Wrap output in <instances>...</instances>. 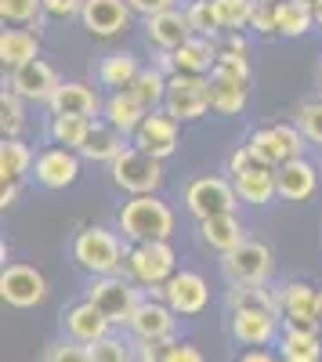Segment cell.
Listing matches in <instances>:
<instances>
[{
	"label": "cell",
	"mask_w": 322,
	"mask_h": 362,
	"mask_svg": "<svg viewBox=\"0 0 322 362\" xmlns=\"http://www.w3.org/2000/svg\"><path fill=\"white\" fill-rule=\"evenodd\" d=\"M174 312L167 300L160 305V300H141V305L134 308V315H131V334L138 337V341H170L174 337Z\"/></svg>",
	"instance_id": "obj_21"
},
{
	"label": "cell",
	"mask_w": 322,
	"mask_h": 362,
	"mask_svg": "<svg viewBox=\"0 0 322 362\" xmlns=\"http://www.w3.org/2000/svg\"><path fill=\"white\" fill-rule=\"evenodd\" d=\"M44 11V0H0V18L11 25H29Z\"/></svg>",
	"instance_id": "obj_40"
},
{
	"label": "cell",
	"mask_w": 322,
	"mask_h": 362,
	"mask_svg": "<svg viewBox=\"0 0 322 362\" xmlns=\"http://www.w3.org/2000/svg\"><path fill=\"white\" fill-rule=\"evenodd\" d=\"M91 358L95 362H131V348L116 337H102L91 344Z\"/></svg>",
	"instance_id": "obj_43"
},
{
	"label": "cell",
	"mask_w": 322,
	"mask_h": 362,
	"mask_svg": "<svg viewBox=\"0 0 322 362\" xmlns=\"http://www.w3.org/2000/svg\"><path fill=\"white\" fill-rule=\"evenodd\" d=\"M174 247H170V239H156V243H131V250H127V261H124V272L134 279V283H141V286H163L174 272Z\"/></svg>",
	"instance_id": "obj_5"
},
{
	"label": "cell",
	"mask_w": 322,
	"mask_h": 362,
	"mask_svg": "<svg viewBox=\"0 0 322 362\" xmlns=\"http://www.w3.org/2000/svg\"><path fill=\"white\" fill-rule=\"evenodd\" d=\"M91 127H95V119H91V116H51V124H47V138H51L54 145H62V148H76V153H80V145L87 141Z\"/></svg>",
	"instance_id": "obj_32"
},
{
	"label": "cell",
	"mask_w": 322,
	"mask_h": 362,
	"mask_svg": "<svg viewBox=\"0 0 322 362\" xmlns=\"http://www.w3.org/2000/svg\"><path fill=\"white\" fill-rule=\"evenodd\" d=\"M279 308L272 305H257V300H246V305H232V319L228 329L232 337L246 348H261V344H272L275 329H279Z\"/></svg>",
	"instance_id": "obj_10"
},
{
	"label": "cell",
	"mask_w": 322,
	"mask_h": 362,
	"mask_svg": "<svg viewBox=\"0 0 322 362\" xmlns=\"http://www.w3.org/2000/svg\"><path fill=\"white\" fill-rule=\"evenodd\" d=\"M47 362H95V358H91V344H80V341L69 337V341L51 344Z\"/></svg>",
	"instance_id": "obj_42"
},
{
	"label": "cell",
	"mask_w": 322,
	"mask_h": 362,
	"mask_svg": "<svg viewBox=\"0 0 322 362\" xmlns=\"http://www.w3.org/2000/svg\"><path fill=\"white\" fill-rule=\"evenodd\" d=\"M210 109L217 116H239L246 109V83L210 73Z\"/></svg>",
	"instance_id": "obj_30"
},
{
	"label": "cell",
	"mask_w": 322,
	"mask_h": 362,
	"mask_svg": "<svg viewBox=\"0 0 322 362\" xmlns=\"http://www.w3.org/2000/svg\"><path fill=\"white\" fill-rule=\"evenodd\" d=\"M163 109L178 119V124H189V119L207 116V112H210V76L170 73Z\"/></svg>",
	"instance_id": "obj_7"
},
{
	"label": "cell",
	"mask_w": 322,
	"mask_h": 362,
	"mask_svg": "<svg viewBox=\"0 0 322 362\" xmlns=\"http://www.w3.org/2000/svg\"><path fill=\"white\" fill-rule=\"evenodd\" d=\"M102 98L91 83H80V80H62L58 90L47 98V109L51 116H95L102 112Z\"/></svg>",
	"instance_id": "obj_19"
},
{
	"label": "cell",
	"mask_w": 322,
	"mask_h": 362,
	"mask_svg": "<svg viewBox=\"0 0 322 362\" xmlns=\"http://www.w3.org/2000/svg\"><path fill=\"white\" fill-rule=\"evenodd\" d=\"M18 199V181H4V192H0V203L4 206H15Z\"/></svg>",
	"instance_id": "obj_51"
},
{
	"label": "cell",
	"mask_w": 322,
	"mask_h": 362,
	"mask_svg": "<svg viewBox=\"0 0 322 362\" xmlns=\"http://www.w3.org/2000/svg\"><path fill=\"white\" fill-rule=\"evenodd\" d=\"M33 163H37V156H33V148H29L22 138H4V145H0V177L18 181Z\"/></svg>",
	"instance_id": "obj_34"
},
{
	"label": "cell",
	"mask_w": 322,
	"mask_h": 362,
	"mask_svg": "<svg viewBox=\"0 0 322 362\" xmlns=\"http://www.w3.org/2000/svg\"><path fill=\"white\" fill-rule=\"evenodd\" d=\"M167 73L163 69H141L138 76H134V83L131 87H124V90H131V95L145 105V109H160L163 105V98H167Z\"/></svg>",
	"instance_id": "obj_35"
},
{
	"label": "cell",
	"mask_w": 322,
	"mask_h": 362,
	"mask_svg": "<svg viewBox=\"0 0 322 362\" xmlns=\"http://www.w3.org/2000/svg\"><path fill=\"white\" fill-rule=\"evenodd\" d=\"M214 73H217V76H232V80L250 83V62H246V54H243V51H228V47H221V51H217V62H214Z\"/></svg>",
	"instance_id": "obj_41"
},
{
	"label": "cell",
	"mask_w": 322,
	"mask_h": 362,
	"mask_svg": "<svg viewBox=\"0 0 322 362\" xmlns=\"http://www.w3.org/2000/svg\"><path fill=\"white\" fill-rule=\"evenodd\" d=\"M181 11H185V18H189V25H192V33H199V37H217V33H221L210 0H189Z\"/></svg>",
	"instance_id": "obj_37"
},
{
	"label": "cell",
	"mask_w": 322,
	"mask_h": 362,
	"mask_svg": "<svg viewBox=\"0 0 322 362\" xmlns=\"http://www.w3.org/2000/svg\"><path fill=\"white\" fill-rule=\"evenodd\" d=\"M145 37H149L153 47H160L163 54H170V51H178V47L192 37V25H189L185 11L167 8V11H160V15L145 18Z\"/></svg>",
	"instance_id": "obj_20"
},
{
	"label": "cell",
	"mask_w": 322,
	"mask_h": 362,
	"mask_svg": "<svg viewBox=\"0 0 322 362\" xmlns=\"http://www.w3.org/2000/svg\"><path fill=\"white\" fill-rule=\"evenodd\" d=\"M318 87H322V66H318Z\"/></svg>",
	"instance_id": "obj_56"
},
{
	"label": "cell",
	"mask_w": 322,
	"mask_h": 362,
	"mask_svg": "<svg viewBox=\"0 0 322 362\" xmlns=\"http://www.w3.org/2000/svg\"><path fill=\"white\" fill-rule=\"evenodd\" d=\"M185 206L196 221H203V218H214V214H236L239 196H236L232 177L203 174V177H192L185 185Z\"/></svg>",
	"instance_id": "obj_4"
},
{
	"label": "cell",
	"mask_w": 322,
	"mask_h": 362,
	"mask_svg": "<svg viewBox=\"0 0 322 362\" xmlns=\"http://www.w3.org/2000/svg\"><path fill=\"white\" fill-rule=\"evenodd\" d=\"M250 163H257V156L250 153V145H239L236 153L228 156V174H239V170H246Z\"/></svg>",
	"instance_id": "obj_48"
},
{
	"label": "cell",
	"mask_w": 322,
	"mask_h": 362,
	"mask_svg": "<svg viewBox=\"0 0 322 362\" xmlns=\"http://www.w3.org/2000/svg\"><path fill=\"white\" fill-rule=\"evenodd\" d=\"M214 18L221 33H236L239 25H250V11H254V0H210Z\"/></svg>",
	"instance_id": "obj_36"
},
{
	"label": "cell",
	"mask_w": 322,
	"mask_h": 362,
	"mask_svg": "<svg viewBox=\"0 0 322 362\" xmlns=\"http://www.w3.org/2000/svg\"><path fill=\"white\" fill-rule=\"evenodd\" d=\"M40 51V33H33V29H4L0 33V62H4L8 69H18L25 62H33Z\"/></svg>",
	"instance_id": "obj_28"
},
{
	"label": "cell",
	"mask_w": 322,
	"mask_h": 362,
	"mask_svg": "<svg viewBox=\"0 0 322 362\" xmlns=\"http://www.w3.org/2000/svg\"><path fill=\"white\" fill-rule=\"evenodd\" d=\"M318 322H322V286H318Z\"/></svg>",
	"instance_id": "obj_54"
},
{
	"label": "cell",
	"mask_w": 322,
	"mask_h": 362,
	"mask_svg": "<svg viewBox=\"0 0 322 362\" xmlns=\"http://www.w3.org/2000/svg\"><path fill=\"white\" fill-rule=\"evenodd\" d=\"M279 351L286 362H318L322 355V344L315 337V329H282V337H279Z\"/></svg>",
	"instance_id": "obj_33"
},
{
	"label": "cell",
	"mask_w": 322,
	"mask_h": 362,
	"mask_svg": "<svg viewBox=\"0 0 322 362\" xmlns=\"http://www.w3.org/2000/svg\"><path fill=\"white\" fill-rule=\"evenodd\" d=\"M163 290V300L178 312V315H196L207 308V300H210V286L207 279L199 276V272H174V276L160 286Z\"/></svg>",
	"instance_id": "obj_14"
},
{
	"label": "cell",
	"mask_w": 322,
	"mask_h": 362,
	"mask_svg": "<svg viewBox=\"0 0 322 362\" xmlns=\"http://www.w3.org/2000/svg\"><path fill=\"white\" fill-rule=\"evenodd\" d=\"M315 25H318V29H322V4H318V8H315Z\"/></svg>",
	"instance_id": "obj_53"
},
{
	"label": "cell",
	"mask_w": 322,
	"mask_h": 362,
	"mask_svg": "<svg viewBox=\"0 0 322 362\" xmlns=\"http://www.w3.org/2000/svg\"><path fill=\"white\" fill-rule=\"evenodd\" d=\"M0 297L11 308H33L47 297V279L33 264H8L0 272Z\"/></svg>",
	"instance_id": "obj_11"
},
{
	"label": "cell",
	"mask_w": 322,
	"mask_h": 362,
	"mask_svg": "<svg viewBox=\"0 0 322 362\" xmlns=\"http://www.w3.org/2000/svg\"><path fill=\"white\" fill-rule=\"evenodd\" d=\"M167 362H203V355H199L192 344H170Z\"/></svg>",
	"instance_id": "obj_49"
},
{
	"label": "cell",
	"mask_w": 322,
	"mask_h": 362,
	"mask_svg": "<svg viewBox=\"0 0 322 362\" xmlns=\"http://www.w3.org/2000/svg\"><path fill=\"white\" fill-rule=\"evenodd\" d=\"M272 250L265 243H254V239H243L236 250L221 254V272L232 286H254V283H268L272 276Z\"/></svg>",
	"instance_id": "obj_8"
},
{
	"label": "cell",
	"mask_w": 322,
	"mask_h": 362,
	"mask_svg": "<svg viewBox=\"0 0 322 362\" xmlns=\"http://www.w3.org/2000/svg\"><path fill=\"white\" fill-rule=\"evenodd\" d=\"M138 73H141V62H138L131 51H109L102 62H98V83H105L112 90L131 87Z\"/></svg>",
	"instance_id": "obj_29"
},
{
	"label": "cell",
	"mask_w": 322,
	"mask_h": 362,
	"mask_svg": "<svg viewBox=\"0 0 322 362\" xmlns=\"http://www.w3.org/2000/svg\"><path fill=\"white\" fill-rule=\"evenodd\" d=\"M116 228L124 232L131 243H156V239H170L174 232V210L153 192V196H131L120 214H116Z\"/></svg>",
	"instance_id": "obj_1"
},
{
	"label": "cell",
	"mask_w": 322,
	"mask_h": 362,
	"mask_svg": "<svg viewBox=\"0 0 322 362\" xmlns=\"http://www.w3.org/2000/svg\"><path fill=\"white\" fill-rule=\"evenodd\" d=\"M279 315L290 329H318V290L308 283H286L279 290Z\"/></svg>",
	"instance_id": "obj_13"
},
{
	"label": "cell",
	"mask_w": 322,
	"mask_h": 362,
	"mask_svg": "<svg viewBox=\"0 0 322 362\" xmlns=\"http://www.w3.org/2000/svg\"><path fill=\"white\" fill-rule=\"evenodd\" d=\"M308 4H311V8H318V4H322V0H308Z\"/></svg>",
	"instance_id": "obj_55"
},
{
	"label": "cell",
	"mask_w": 322,
	"mask_h": 362,
	"mask_svg": "<svg viewBox=\"0 0 322 362\" xmlns=\"http://www.w3.org/2000/svg\"><path fill=\"white\" fill-rule=\"evenodd\" d=\"M73 261L91 276H120L127 254L120 235L109 232L105 225H83L73 235Z\"/></svg>",
	"instance_id": "obj_2"
},
{
	"label": "cell",
	"mask_w": 322,
	"mask_h": 362,
	"mask_svg": "<svg viewBox=\"0 0 322 362\" xmlns=\"http://www.w3.org/2000/svg\"><path fill=\"white\" fill-rule=\"evenodd\" d=\"M80 153L76 148H62V145H51L44 153H37V163H33V177L37 185L44 189H69L73 181L80 177Z\"/></svg>",
	"instance_id": "obj_16"
},
{
	"label": "cell",
	"mask_w": 322,
	"mask_h": 362,
	"mask_svg": "<svg viewBox=\"0 0 322 362\" xmlns=\"http://www.w3.org/2000/svg\"><path fill=\"white\" fill-rule=\"evenodd\" d=\"M315 25V8L308 0H275V29L279 37H304Z\"/></svg>",
	"instance_id": "obj_31"
},
{
	"label": "cell",
	"mask_w": 322,
	"mask_h": 362,
	"mask_svg": "<svg viewBox=\"0 0 322 362\" xmlns=\"http://www.w3.org/2000/svg\"><path fill=\"white\" fill-rule=\"evenodd\" d=\"M127 4H131V11H134V15L149 18V15H160V11L174 8V0H127Z\"/></svg>",
	"instance_id": "obj_47"
},
{
	"label": "cell",
	"mask_w": 322,
	"mask_h": 362,
	"mask_svg": "<svg viewBox=\"0 0 322 362\" xmlns=\"http://www.w3.org/2000/svg\"><path fill=\"white\" fill-rule=\"evenodd\" d=\"M297 127L311 145L322 148V98H311V102L297 105Z\"/></svg>",
	"instance_id": "obj_39"
},
{
	"label": "cell",
	"mask_w": 322,
	"mask_h": 362,
	"mask_svg": "<svg viewBox=\"0 0 322 362\" xmlns=\"http://www.w3.org/2000/svg\"><path fill=\"white\" fill-rule=\"evenodd\" d=\"M250 25L257 29V33H265V37H279V29H275V0H254V11H250Z\"/></svg>",
	"instance_id": "obj_44"
},
{
	"label": "cell",
	"mask_w": 322,
	"mask_h": 362,
	"mask_svg": "<svg viewBox=\"0 0 322 362\" xmlns=\"http://www.w3.org/2000/svg\"><path fill=\"white\" fill-rule=\"evenodd\" d=\"M239 362H279V358L272 351H265V348H250V351L239 355Z\"/></svg>",
	"instance_id": "obj_50"
},
{
	"label": "cell",
	"mask_w": 322,
	"mask_h": 362,
	"mask_svg": "<svg viewBox=\"0 0 322 362\" xmlns=\"http://www.w3.org/2000/svg\"><path fill=\"white\" fill-rule=\"evenodd\" d=\"M127 148V134L124 131H116L112 124H95L91 134H87V141L80 145V156L83 160H91V163H112L116 156H120Z\"/></svg>",
	"instance_id": "obj_27"
},
{
	"label": "cell",
	"mask_w": 322,
	"mask_h": 362,
	"mask_svg": "<svg viewBox=\"0 0 322 362\" xmlns=\"http://www.w3.org/2000/svg\"><path fill=\"white\" fill-rule=\"evenodd\" d=\"M214 62H217V47H214V37H199L192 33L178 51L163 54V73H192V76H207L214 73Z\"/></svg>",
	"instance_id": "obj_17"
},
{
	"label": "cell",
	"mask_w": 322,
	"mask_h": 362,
	"mask_svg": "<svg viewBox=\"0 0 322 362\" xmlns=\"http://www.w3.org/2000/svg\"><path fill=\"white\" fill-rule=\"evenodd\" d=\"M170 344L174 341H138V358L141 362H167Z\"/></svg>",
	"instance_id": "obj_46"
},
{
	"label": "cell",
	"mask_w": 322,
	"mask_h": 362,
	"mask_svg": "<svg viewBox=\"0 0 322 362\" xmlns=\"http://www.w3.org/2000/svg\"><path fill=\"white\" fill-rule=\"evenodd\" d=\"M275 181H279V199H286V203H304V199H311L315 189H318V170H315L311 160L297 156V160L275 167Z\"/></svg>",
	"instance_id": "obj_22"
},
{
	"label": "cell",
	"mask_w": 322,
	"mask_h": 362,
	"mask_svg": "<svg viewBox=\"0 0 322 362\" xmlns=\"http://www.w3.org/2000/svg\"><path fill=\"white\" fill-rule=\"evenodd\" d=\"M232 185H236L239 203H250V206H265L279 196L275 167H265V163H250L246 170L232 174Z\"/></svg>",
	"instance_id": "obj_23"
},
{
	"label": "cell",
	"mask_w": 322,
	"mask_h": 362,
	"mask_svg": "<svg viewBox=\"0 0 322 362\" xmlns=\"http://www.w3.org/2000/svg\"><path fill=\"white\" fill-rule=\"evenodd\" d=\"M225 47H228V51H243V54H246V40H243L239 33H228V37H225Z\"/></svg>",
	"instance_id": "obj_52"
},
{
	"label": "cell",
	"mask_w": 322,
	"mask_h": 362,
	"mask_svg": "<svg viewBox=\"0 0 322 362\" xmlns=\"http://www.w3.org/2000/svg\"><path fill=\"white\" fill-rule=\"evenodd\" d=\"M199 239L203 247H210L214 254H228L243 243V225L236 214H214V218H203L199 221Z\"/></svg>",
	"instance_id": "obj_26"
},
{
	"label": "cell",
	"mask_w": 322,
	"mask_h": 362,
	"mask_svg": "<svg viewBox=\"0 0 322 362\" xmlns=\"http://www.w3.org/2000/svg\"><path fill=\"white\" fill-rule=\"evenodd\" d=\"M80 11H83V0H44V15L58 18V22L80 18Z\"/></svg>",
	"instance_id": "obj_45"
},
{
	"label": "cell",
	"mask_w": 322,
	"mask_h": 362,
	"mask_svg": "<svg viewBox=\"0 0 322 362\" xmlns=\"http://www.w3.org/2000/svg\"><path fill=\"white\" fill-rule=\"evenodd\" d=\"M87 300H95V305L102 308V315H105L112 326L131 322L134 308L141 305L134 283L124 279V276H95L91 286H87Z\"/></svg>",
	"instance_id": "obj_9"
},
{
	"label": "cell",
	"mask_w": 322,
	"mask_h": 362,
	"mask_svg": "<svg viewBox=\"0 0 322 362\" xmlns=\"http://www.w3.org/2000/svg\"><path fill=\"white\" fill-rule=\"evenodd\" d=\"M304 134L297 124H272V127H257L246 145H250V153L257 156V163H265V167H282L290 160H297L304 156Z\"/></svg>",
	"instance_id": "obj_6"
},
{
	"label": "cell",
	"mask_w": 322,
	"mask_h": 362,
	"mask_svg": "<svg viewBox=\"0 0 322 362\" xmlns=\"http://www.w3.org/2000/svg\"><path fill=\"white\" fill-rule=\"evenodd\" d=\"M131 4L127 0H83V11H80V22L91 37H120L124 29L131 25Z\"/></svg>",
	"instance_id": "obj_15"
},
{
	"label": "cell",
	"mask_w": 322,
	"mask_h": 362,
	"mask_svg": "<svg viewBox=\"0 0 322 362\" xmlns=\"http://www.w3.org/2000/svg\"><path fill=\"white\" fill-rule=\"evenodd\" d=\"M109 177L116 189H124L127 196H153L163 185V160L141 153L138 145H127L120 156L109 163Z\"/></svg>",
	"instance_id": "obj_3"
},
{
	"label": "cell",
	"mask_w": 322,
	"mask_h": 362,
	"mask_svg": "<svg viewBox=\"0 0 322 362\" xmlns=\"http://www.w3.org/2000/svg\"><path fill=\"white\" fill-rule=\"evenodd\" d=\"M62 326H66V334L73 337V341H80V344H95V341H102V337H109V319L102 315V308L95 305V300H80V305H73V308H66V315H62Z\"/></svg>",
	"instance_id": "obj_24"
},
{
	"label": "cell",
	"mask_w": 322,
	"mask_h": 362,
	"mask_svg": "<svg viewBox=\"0 0 322 362\" xmlns=\"http://www.w3.org/2000/svg\"><path fill=\"white\" fill-rule=\"evenodd\" d=\"M22 95H15L11 87H4V95H0V127H4V138H15L25 124V116H22Z\"/></svg>",
	"instance_id": "obj_38"
},
{
	"label": "cell",
	"mask_w": 322,
	"mask_h": 362,
	"mask_svg": "<svg viewBox=\"0 0 322 362\" xmlns=\"http://www.w3.org/2000/svg\"><path fill=\"white\" fill-rule=\"evenodd\" d=\"M153 109H145L131 90H112V95L105 98V105H102V119L105 124H112L116 131H124L127 138H134V131L141 127V119L149 116Z\"/></svg>",
	"instance_id": "obj_25"
},
{
	"label": "cell",
	"mask_w": 322,
	"mask_h": 362,
	"mask_svg": "<svg viewBox=\"0 0 322 362\" xmlns=\"http://www.w3.org/2000/svg\"><path fill=\"white\" fill-rule=\"evenodd\" d=\"M141 153H149L156 160H167L174 156V148H178V119H174L167 109H153L149 116L141 119V127L134 131V141Z\"/></svg>",
	"instance_id": "obj_12"
},
{
	"label": "cell",
	"mask_w": 322,
	"mask_h": 362,
	"mask_svg": "<svg viewBox=\"0 0 322 362\" xmlns=\"http://www.w3.org/2000/svg\"><path fill=\"white\" fill-rule=\"evenodd\" d=\"M58 83H62V80H58L54 66L44 62V58H33V62L11 69V90L22 95L25 102H44L47 105V98L58 90Z\"/></svg>",
	"instance_id": "obj_18"
}]
</instances>
